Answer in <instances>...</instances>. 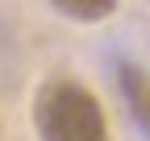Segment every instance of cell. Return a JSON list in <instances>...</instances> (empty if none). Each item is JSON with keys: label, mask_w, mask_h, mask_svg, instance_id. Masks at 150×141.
<instances>
[{"label": "cell", "mask_w": 150, "mask_h": 141, "mask_svg": "<svg viewBox=\"0 0 150 141\" xmlns=\"http://www.w3.org/2000/svg\"><path fill=\"white\" fill-rule=\"evenodd\" d=\"M33 125L42 141H108L104 108L83 83H46L33 104Z\"/></svg>", "instance_id": "1"}, {"label": "cell", "mask_w": 150, "mask_h": 141, "mask_svg": "<svg viewBox=\"0 0 150 141\" xmlns=\"http://www.w3.org/2000/svg\"><path fill=\"white\" fill-rule=\"evenodd\" d=\"M121 96L129 104V112H134V120L150 133V70L125 62L121 66Z\"/></svg>", "instance_id": "2"}, {"label": "cell", "mask_w": 150, "mask_h": 141, "mask_svg": "<svg viewBox=\"0 0 150 141\" xmlns=\"http://www.w3.org/2000/svg\"><path fill=\"white\" fill-rule=\"evenodd\" d=\"M50 4L75 21H104L117 13V0H50Z\"/></svg>", "instance_id": "3"}]
</instances>
